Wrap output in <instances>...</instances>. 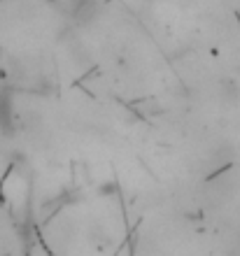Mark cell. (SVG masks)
Returning a JSON list of instances; mask_svg holds the SVG:
<instances>
[{"mask_svg":"<svg viewBox=\"0 0 240 256\" xmlns=\"http://www.w3.org/2000/svg\"><path fill=\"white\" fill-rule=\"evenodd\" d=\"M0 128L10 133V128H12V102L7 96H0Z\"/></svg>","mask_w":240,"mask_h":256,"instance_id":"obj_1","label":"cell"}]
</instances>
